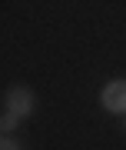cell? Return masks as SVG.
Instances as JSON below:
<instances>
[{
	"mask_svg": "<svg viewBox=\"0 0 126 150\" xmlns=\"http://www.w3.org/2000/svg\"><path fill=\"white\" fill-rule=\"evenodd\" d=\"M7 110L17 113V117H30L33 110H37V97H33L30 87H10L7 90Z\"/></svg>",
	"mask_w": 126,
	"mask_h": 150,
	"instance_id": "6da1fadb",
	"label": "cell"
},
{
	"mask_svg": "<svg viewBox=\"0 0 126 150\" xmlns=\"http://www.w3.org/2000/svg\"><path fill=\"white\" fill-rule=\"evenodd\" d=\"M100 103L110 113H126V80H110L100 93Z\"/></svg>",
	"mask_w": 126,
	"mask_h": 150,
	"instance_id": "7a4b0ae2",
	"label": "cell"
},
{
	"mask_svg": "<svg viewBox=\"0 0 126 150\" xmlns=\"http://www.w3.org/2000/svg\"><path fill=\"white\" fill-rule=\"evenodd\" d=\"M17 123H20V117L7 110L4 117H0V134H13V130H17Z\"/></svg>",
	"mask_w": 126,
	"mask_h": 150,
	"instance_id": "3957f363",
	"label": "cell"
},
{
	"mask_svg": "<svg viewBox=\"0 0 126 150\" xmlns=\"http://www.w3.org/2000/svg\"><path fill=\"white\" fill-rule=\"evenodd\" d=\"M123 117H126V113H123ZM123 127H126V120H123Z\"/></svg>",
	"mask_w": 126,
	"mask_h": 150,
	"instance_id": "5b68a950",
	"label": "cell"
},
{
	"mask_svg": "<svg viewBox=\"0 0 126 150\" xmlns=\"http://www.w3.org/2000/svg\"><path fill=\"white\" fill-rule=\"evenodd\" d=\"M0 150H23V144L10 134H0Z\"/></svg>",
	"mask_w": 126,
	"mask_h": 150,
	"instance_id": "277c9868",
	"label": "cell"
}]
</instances>
